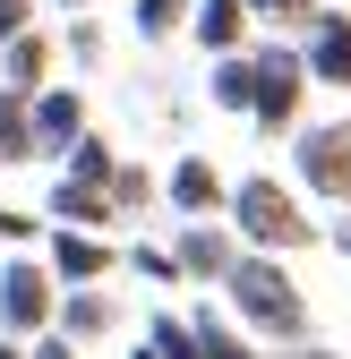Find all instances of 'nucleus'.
<instances>
[{"label":"nucleus","mask_w":351,"mask_h":359,"mask_svg":"<svg viewBox=\"0 0 351 359\" xmlns=\"http://www.w3.org/2000/svg\"><path fill=\"white\" fill-rule=\"evenodd\" d=\"M103 325H112V299H103V291H69V299L52 308V334H69V342L103 334Z\"/></svg>","instance_id":"17"},{"label":"nucleus","mask_w":351,"mask_h":359,"mask_svg":"<svg viewBox=\"0 0 351 359\" xmlns=\"http://www.w3.org/2000/svg\"><path fill=\"white\" fill-rule=\"evenodd\" d=\"M128 359H163V351H154V342H138V351H128Z\"/></svg>","instance_id":"30"},{"label":"nucleus","mask_w":351,"mask_h":359,"mask_svg":"<svg viewBox=\"0 0 351 359\" xmlns=\"http://www.w3.org/2000/svg\"><path fill=\"white\" fill-rule=\"evenodd\" d=\"M189 43L206 60H223V52H249L257 43V18H249V0H189Z\"/></svg>","instance_id":"11"},{"label":"nucleus","mask_w":351,"mask_h":359,"mask_svg":"<svg viewBox=\"0 0 351 359\" xmlns=\"http://www.w3.org/2000/svg\"><path fill=\"white\" fill-rule=\"evenodd\" d=\"M112 205H120V222L146 214V205H154V171H146V163H112Z\"/></svg>","instance_id":"22"},{"label":"nucleus","mask_w":351,"mask_h":359,"mask_svg":"<svg viewBox=\"0 0 351 359\" xmlns=\"http://www.w3.org/2000/svg\"><path fill=\"white\" fill-rule=\"evenodd\" d=\"M43 265H52V283H69V291H95L112 265H120V248H112L103 231H69V222H60V231H52V257H43Z\"/></svg>","instance_id":"10"},{"label":"nucleus","mask_w":351,"mask_h":359,"mask_svg":"<svg viewBox=\"0 0 351 359\" xmlns=\"http://www.w3.org/2000/svg\"><path fill=\"white\" fill-rule=\"evenodd\" d=\"M249 95H257V69H249V52H223V60L206 69V103H214V111L249 120Z\"/></svg>","instance_id":"15"},{"label":"nucleus","mask_w":351,"mask_h":359,"mask_svg":"<svg viewBox=\"0 0 351 359\" xmlns=\"http://www.w3.org/2000/svg\"><path fill=\"white\" fill-rule=\"evenodd\" d=\"M266 359H343V351H326V342H283V351H266Z\"/></svg>","instance_id":"28"},{"label":"nucleus","mask_w":351,"mask_h":359,"mask_svg":"<svg viewBox=\"0 0 351 359\" xmlns=\"http://www.w3.org/2000/svg\"><path fill=\"white\" fill-rule=\"evenodd\" d=\"M326 240H334V257L351 265V205H334V222H326Z\"/></svg>","instance_id":"25"},{"label":"nucleus","mask_w":351,"mask_h":359,"mask_svg":"<svg viewBox=\"0 0 351 359\" xmlns=\"http://www.w3.org/2000/svg\"><path fill=\"white\" fill-rule=\"evenodd\" d=\"M26 120H34V163H60L86 137V95H77V86H34Z\"/></svg>","instance_id":"7"},{"label":"nucleus","mask_w":351,"mask_h":359,"mask_svg":"<svg viewBox=\"0 0 351 359\" xmlns=\"http://www.w3.org/2000/svg\"><path fill=\"white\" fill-rule=\"evenodd\" d=\"M112 163H120V154H112V137H95V128H86V137L60 154V171H69V180H103V189H112Z\"/></svg>","instance_id":"20"},{"label":"nucleus","mask_w":351,"mask_h":359,"mask_svg":"<svg viewBox=\"0 0 351 359\" xmlns=\"http://www.w3.org/2000/svg\"><path fill=\"white\" fill-rule=\"evenodd\" d=\"M249 69H257L249 128H266V137H291V128H300V111H309V60H300V43L257 34V43H249Z\"/></svg>","instance_id":"3"},{"label":"nucleus","mask_w":351,"mask_h":359,"mask_svg":"<svg viewBox=\"0 0 351 359\" xmlns=\"http://www.w3.org/2000/svg\"><path fill=\"white\" fill-rule=\"evenodd\" d=\"M223 197H232V180L214 171L206 154H180V163L163 171V205L180 214V222H206V214H223Z\"/></svg>","instance_id":"9"},{"label":"nucleus","mask_w":351,"mask_h":359,"mask_svg":"<svg viewBox=\"0 0 351 359\" xmlns=\"http://www.w3.org/2000/svg\"><path fill=\"white\" fill-rule=\"evenodd\" d=\"M26 26H34V0H0V43L26 34Z\"/></svg>","instance_id":"24"},{"label":"nucleus","mask_w":351,"mask_h":359,"mask_svg":"<svg viewBox=\"0 0 351 359\" xmlns=\"http://www.w3.org/2000/svg\"><path fill=\"white\" fill-rule=\"evenodd\" d=\"M0 86H26V95L52 86V34H43V26H26V34L0 43Z\"/></svg>","instance_id":"14"},{"label":"nucleus","mask_w":351,"mask_h":359,"mask_svg":"<svg viewBox=\"0 0 351 359\" xmlns=\"http://www.w3.org/2000/svg\"><path fill=\"white\" fill-rule=\"evenodd\" d=\"M128 26H138V43H171V34H189V0H138Z\"/></svg>","instance_id":"18"},{"label":"nucleus","mask_w":351,"mask_h":359,"mask_svg":"<svg viewBox=\"0 0 351 359\" xmlns=\"http://www.w3.org/2000/svg\"><path fill=\"white\" fill-rule=\"evenodd\" d=\"M0 240H34V214H18V205H0Z\"/></svg>","instance_id":"26"},{"label":"nucleus","mask_w":351,"mask_h":359,"mask_svg":"<svg viewBox=\"0 0 351 359\" xmlns=\"http://www.w3.org/2000/svg\"><path fill=\"white\" fill-rule=\"evenodd\" d=\"M146 342H154L163 359H206V351H197V325L171 317V308H154V317H146Z\"/></svg>","instance_id":"21"},{"label":"nucleus","mask_w":351,"mask_h":359,"mask_svg":"<svg viewBox=\"0 0 351 359\" xmlns=\"http://www.w3.org/2000/svg\"><path fill=\"white\" fill-rule=\"evenodd\" d=\"M0 359H26V342H18V334H0Z\"/></svg>","instance_id":"29"},{"label":"nucleus","mask_w":351,"mask_h":359,"mask_svg":"<svg viewBox=\"0 0 351 359\" xmlns=\"http://www.w3.org/2000/svg\"><path fill=\"white\" fill-rule=\"evenodd\" d=\"M291 189L317 205H351V120L291 128Z\"/></svg>","instance_id":"4"},{"label":"nucleus","mask_w":351,"mask_h":359,"mask_svg":"<svg viewBox=\"0 0 351 359\" xmlns=\"http://www.w3.org/2000/svg\"><path fill=\"white\" fill-rule=\"evenodd\" d=\"M171 257H180V283L214 291V283L232 274L240 240H232V222H223V214H206V222H180V231H171Z\"/></svg>","instance_id":"6"},{"label":"nucleus","mask_w":351,"mask_h":359,"mask_svg":"<svg viewBox=\"0 0 351 359\" xmlns=\"http://www.w3.org/2000/svg\"><path fill=\"white\" fill-rule=\"evenodd\" d=\"M223 222H232L240 248H266V257H300V248L326 240V222H309V197L274 171H240L232 197H223Z\"/></svg>","instance_id":"2"},{"label":"nucleus","mask_w":351,"mask_h":359,"mask_svg":"<svg viewBox=\"0 0 351 359\" xmlns=\"http://www.w3.org/2000/svg\"><path fill=\"white\" fill-rule=\"evenodd\" d=\"M300 60H309V86L351 95V18H343V9H317L309 34H300Z\"/></svg>","instance_id":"8"},{"label":"nucleus","mask_w":351,"mask_h":359,"mask_svg":"<svg viewBox=\"0 0 351 359\" xmlns=\"http://www.w3.org/2000/svg\"><path fill=\"white\" fill-rule=\"evenodd\" d=\"M128 274H146V283H163V291H180V257L154 248V240H138V248H128Z\"/></svg>","instance_id":"23"},{"label":"nucleus","mask_w":351,"mask_h":359,"mask_svg":"<svg viewBox=\"0 0 351 359\" xmlns=\"http://www.w3.org/2000/svg\"><path fill=\"white\" fill-rule=\"evenodd\" d=\"M60 9H95V0H60Z\"/></svg>","instance_id":"31"},{"label":"nucleus","mask_w":351,"mask_h":359,"mask_svg":"<svg viewBox=\"0 0 351 359\" xmlns=\"http://www.w3.org/2000/svg\"><path fill=\"white\" fill-rule=\"evenodd\" d=\"M326 9V0H249L257 34H309V18Z\"/></svg>","instance_id":"19"},{"label":"nucleus","mask_w":351,"mask_h":359,"mask_svg":"<svg viewBox=\"0 0 351 359\" xmlns=\"http://www.w3.org/2000/svg\"><path fill=\"white\" fill-rule=\"evenodd\" d=\"M0 163H34V120H26V86H0Z\"/></svg>","instance_id":"16"},{"label":"nucleus","mask_w":351,"mask_h":359,"mask_svg":"<svg viewBox=\"0 0 351 359\" xmlns=\"http://www.w3.org/2000/svg\"><path fill=\"white\" fill-rule=\"evenodd\" d=\"M52 222H69V231H112L120 222V205H112V189L103 180H52Z\"/></svg>","instance_id":"12"},{"label":"nucleus","mask_w":351,"mask_h":359,"mask_svg":"<svg viewBox=\"0 0 351 359\" xmlns=\"http://www.w3.org/2000/svg\"><path fill=\"white\" fill-rule=\"evenodd\" d=\"M189 325H197V351L206 359H266V342H257L232 308H189Z\"/></svg>","instance_id":"13"},{"label":"nucleus","mask_w":351,"mask_h":359,"mask_svg":"<svg viewBox=\"0 0 351 359\" xmlns=\"http://www.w3.org/2000/svg\"><path fill=\"white\" fill-rule=\"evenodd\" d=\"M223 291V308L266 342V351H283V342H309V291L291 283V265L283 257H266V248H240L232 257V274L214 283Z\"/></svg>","instance_id":"1"},{"label":"nucleus","mask_w":351,"mask_h":359,"mask_svg":"<svg viewBox=\"0 0 351 359\" xmlns=\"http://www.w3.org/2000/svg\"><path fill=\"white\" fill-rule=\"evenodd\" d=\"M52 308H60V283L43 257L0 265V334H52Z\"/></svg>","instance_id":"5"},{"label":"nucleus","mask_w":351,"mask_h":359,"mask_svg":"<svg viewBox=\"0 0 351 359\" xmlns=\"http://www.w3.org/2000/svg\"><path fill=\"white\" fill-rule=\"evenodd\" d=\"M26 359H77V342H69V334H43V342H34Z\"/></svg>","instance_id":"27"}]
</instances>
